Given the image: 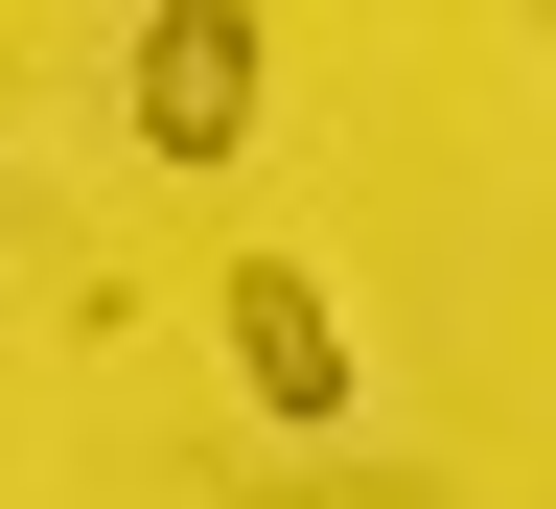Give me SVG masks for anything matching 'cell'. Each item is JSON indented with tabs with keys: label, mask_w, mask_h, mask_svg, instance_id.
I'll list each match as a JSON object with an SVG mask.
<instances>
[{
	"label": "cell",
	"mask_w": 556,
	"mask_h": 509,
	"mask_svg": "<svg viewBox=\"0 0 556 509\" xmlns=\"http://www.w3.org/2000/svg\"><path fill=\"white\" fill-rule=\"evenodd\" d=\"M255 47L278 24H232V0L139 24V139H163V163H232V139H255Z\"/></svg>",
	"instance_id": "6da1fadb"
},
{
	"label": "cell",
	"mask_w": 556,
	"mask_h": 509,
	"mask_svg": "<svg viewBox=\"0 0 556 509\" xmlns=\"http://www.w3.org/2000/svg\"><path fill=\"white\" fill-rule=\"evenodd\" d=\"M232 371H255V417H302V441H348V417H371V394H348V325H325V278H302V255H255V278H232Z\"/></svg>",
	"instance_id": "7a4b0ae2"
}]
</instances>
